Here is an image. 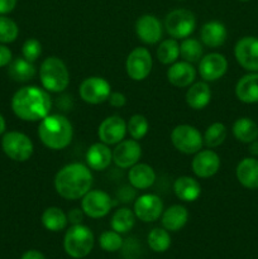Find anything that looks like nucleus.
<instances>
[{"label":"nucleus","instance_id":"f257e3e1","mask_svg":"<svg viewBox=\"0 0 258 259\" xmlns=\"http://www.w3.org/2000/svg\"><path fill=\"white\" fill-rule=\"evenodd\" d=\"M52 100L47 90L37 86H24L12 98V110L24 121H38L50 114Z\"/></svg>","mask_w":258,"mask_h":259},{"label":"nucleus","instance_id":"f03ea898","mask_svg":"<svg viewBox=\"0 0 258 259\" xmlns=\"http://www.w3.org/2000/svg\"><path fill=\"white\" fill-rule=\"evenodd\" d=\"M93 186V174L88 166L78 162L66 164L56 174L55 189L66 200L82 199Z\"/></svg>","mask_w":258,"mask_h":259},{"label":"nucleus","instance_id":"7ed1b4c3","mask_svg":"<svg viewBox=\"0 0 258 259\" xmlns=\"http://www.w3.org/2000/svg\"><path fill=\"white\" fill-rule=\"evenodd\" d=\"M38 137L47 148L53 151L65 149L72 141V124L61 114H48L40 120L38 126Z\"/></svg>","mask_w":258,"mask_h":259},{"label":"nucleus","instance_id":"20e7f679","mask_svg":"<svg viewBox=\"0 0 258 259\" xmlns=\"http://www.w3.org/2000/svg\"><path fill=\"white\" fill-rule=\"evenodd\" d=\"M39 78L43 88L50 93H62L70 83L67 66L61 58L55 56L43 61L39 67Z\"/></svg>","mask_w":258,"mask_h":259},{"label":"nucleus","instance_id":"39448f33","mask_svg":"<svg viewBox=\"0 0 258 259\" xmlns=\"http://www.w3.org/2000/svg\"><path fill=\"white\" fill-rule=\"evenodd\" d=\"M95 243L93 232L82 224L68 228L63 238V249L71 258L81 259L91 253Z\"/></svg>","mask_w":258,"mask_h":259},{"label":"nucleus","instance_id":"423d86ee","mask_svg":"<svg viewBox=\"0 0 258 259\" xmlns=\"http://www.w3.org/2000/svg\"><path fill=\"white\" fill-rule=\"evenodd\" d=\"M164 28L175 39H185L196 28V17L187 9H175L164 18Z\"/></svg>","mask_w":258,"mask_h":259},{"label":"nucleus","instance_id":"0eeeda50","mask_svg":"<svg viewBox=\"0 0 258 259\" xmlns=\"http://www.w3.org/2000/svg\"><path fill=\"white\" fill-rule=\"evenodd\" d=\"M3 152L15 162H25L32 157L33 147L32 141L28 136L20 132H8L2 139Z\"/></svg>","mask_w":258,"mask_h":259},{"label":"nucleus","instance_id":"6e6552de","mask_svg":"<svg viewBox=\"0 0 258 259\" xmlns=\"http://www.w3.org/2000/svg\"><path fill=\"white\" fill-rule=\"evenodd\" d=\"M171 141L175 148L184 154H196L201 151L204 144L201 133L189 124L175 126L171 133Z\"/></svg>","mask_w":258,"mask_h":259},{"label":"nucleus","instance_id":"1a4fd4ad","mask_svg":"<svg viewBox=\"0 0 258 259\" xmlns=\"http://www.w3.org/2000/svg\"><path fill=\"white\" fill-rule=\"evenodd\" d=\"M152 56L144 47H137L126 57L125 70L129 77L134 81H142L148 77L152 71Z\"/></svg>","mask_w":258,"mask_h":259},{"label":"nucleus","instance_id":"9d476101","mask_svg":"<svg viewBox=\"0 0 258 259\" xmlns=\"http://www.w3.org/2000/svg\"><path fill=\"white\" fill-rule=\"evenodd\" d=\"M78 93H80V98L85 103L91 104V105H98V104L108 100L111 93V88L110 83L105 78L91 76V77L85 78L81 82Z\"/></svg>","mask_w":258,"mask_h":259},{"label":"nucleus","instance_id":"9b49d317","mask_svg":"<svg viewBox=\"0 0 258 259\" xmlns=\"http://www.w3.org/2000/svg\"><path fill=\"white\" fill-rule=\"evenodd\" d=\"M113 206L109 194L101 190H90L81 200V209L91 219L106 217Z\"/></svg>","mask_w":258,"mask_h":259},{"label":"nucleus","instance_id":"f8f14e48","mask_svg":"<svg viewBox=\"0 0 258 259\" xmlns=\"http://www.w3.org/2000/svg\"><path fill=\"white\" fill-rule=\"evenodd\" d=\"M234 56L237 62L249 72H258V38L247 35L235 43Z\"/></svg>","mask_w":258,"mask_h":259},{"label":"nucleus","instance_id":"ddd939ff","mask_svg":"<svg viewBox=\"0 0 258 259\" xmlns=\"http://www.w3.org/2000/svg\"><path fill=\"white\" fill-rule=\"evenodd\" d=\"M133 211L141 222L153 223L161 218L163 212V202L154 194L142 195L134 202Z\"/></svg>","mask_w":258,"mask_h":259},{"label":"nucleus","instance_id":"4468645a","mask_svg":"<svg viewBox=\"0 0 258 259\" xmlns=\"http://www.w3.org/2000/svg\"><path fill=\"white\" fill-rule=\"evenodd\" d=\"M126 134V123L121 116L111 115L104 119L98 129V136L108 146L118 144Z\"/></svg>","mask_w":258,"mask_h":259},{"label":"nucleus","instance_id":"2eb2a0df","mask_svg":"<svg viewBox=\"0 0 258 259\" xmlns=\"http://www.w3.org/2000/svg\"><path fill=\"white\" fill-rule=\"evenodd\" d=\"M142 156L141 144L136 139H126L116 144L113 151V161L120 168H131L138 163Z\"/></svg>","mask_w":258,"mask_h":259},{"label":"nucleus","instance_id":"dca6fc26","mask_svg":"<svg viewBox=\"0 0 258 259\" xmlns=\"http://www.w3.org/2000/svg\"><path fill=\"white\" fill-rule=\"evenodd\" d=\"M228 61L222 53L212 52L199 61V73L205 81H217L225 75Z\"/></svg>","mask_w":258,"mask_h":259},{"label":"nucleus","instance_id":"f3484780","mask_svg":"<svg viewBox=\"0 0 258 259\" xmlns=\"http://www.w3.org/2000/svg\"><path fill=\"white\" fill-rule=\"evenodd\" d=\"M192 171L200 179H209L218 174L220 168V157L211 149L199 151L192 159Z\"/></svg>","mask_w":258,"mask_h":259},{"label":"nucleus","instance_id":"a211bd4d","mask_svg":"<svg viewBox=\"0 0 258 259\" xmlns=\"http://www.w3.org/2000/svg\"><path fill=\"white\" fill-rule=\"evenodd\" d=\"M136 33L143 43L156 45L162 38V24L154 15L144 14L137 19Z\"/></svg>","mask_w":258,"mask_h":259},{"label":"nucleus","instance_id":"6ab92c4d","mask_svg":"<svg viewBox=\"0 0 258 259\" xmlns=\"http://www.w3.org/2000/svg\"><path fill=\"white\" fill-rule=\"evenodd\" d=\"M167 78L169 83L176 88H187L196 78V70L187 61H180V62L172 63V66L167 71Z\"/></svg>","mask_w":258,"mask_h":259},{"label":"nucleus","instance_id":"aec40b11","mask_svg":"<svg viewBox=\"0 0 258 259\" xmlns=\"http://www.w3.org/2000/svg\"><path fill=\"white\" fill-rule=\"evenodd\" d=\"M235 176L243 187L249 190L258 189V159L254 157L243 158L238 163Z\"/></svg>","mask_w":258,"mask_h":259},{"label":"nucleus","instance_id":"412c9836","mask_svg":"<svg viewBox=\"0 0 258 259\" xmlns=\"http://www.w3.org/2000/svg\"><path fill=\"white\" fill-rule=\"evenodd\" d=\"M113 161V152L110 151L108 144L94 143L86 152V162L89 164V168L95 169V171H104L110 166Z\"/></svg>","mask_w":258,"mask_h":259},{"label":"nucleus","instance_id":"4be33fe9","mask_svg":"<svg viewBox=\"0 0 258 259\" xmlns=\"http://www.w3.org/2000/svg\"><path fill=\"white\" fill-rule=\"evenodd\" d=\"M235 95L244 104L258 103V72L242 76L235 85Z\"/></svg>","mask_w":258,"mask_h":259},{"label":"nucleus","instance_id":"5701e85b","mask_svg":"<svg viewBox=\"0 0 258 259\" xmlns=\"http://www.w3.org/2000/svg\"><path fill=\"white\" fill-rule=\"evenodd\" d=\"M228 32L225 25L218 20H210L205 23L200 32V38L205 46L210 48H218L227 40Z\"/></svg>","mask_w":258,"mask_h":259},{"label":"nucleus","instance_id":"b1692460","mask_svg":"<svg viewBox=\"0 0 258 259\" xmlns=\"http://www.w3.org/2000/svg\"><path fill=\"white\" fill-rule=\"evenodd\" d=\"M128 179L132 187L137 190H146L156 181V172L149 164L137 163L129 169Z\"/></svg>","mask_w":258,"mask_h":259},{"label":"nucleus","instance_id":"393cba45","mask_svg":"<svg viewBox=\"0 0 258 259\" xmlns=\"http://www.w3.org/2000/svg\"><path fill=\"white\" fill-rule=\"evenodd\" d=\"M162 225L168 232H179L189 220V211L182 205H172L161 215Z\"/></svg>","mask_w":258,"mask_h":259},{"label":"nucleus","instance_id":"a878e982","mask_svg":"<svg viewBox=\"0 0 258 259\" xmlns=\"http://www.w3.org/2000/svg\"><path fill=\"white\" fill-rule=\"evenodd\" d=\"M174 191L180 200L185 202H192L201 195V186L194 177L181 176L175 181Z\"/></svg>","mask_w":258,"mask_h":259},{"label":"nucleus","instance_id":"bb28decb","mask_svg":"<svg viewBox=\"0 0 258 259\" xmlns=\"http://www.w3.org/2000/svg\"><path fill=\"white\" fill-rule=\"evenodd\" d=\"M210 99H211V90L204 81L195 82L194 85L190 86L186 93V104L194 110H201L207 106Z\"/></svg>","mask_w":258,"mask_h":259},{"label":"nucleus","instance_id":"cd10ccee","mask_svg":"<svg viewBox=\"0 0 258 259\" xmlns=\"http://www.w3.org/2000/svg\"><path fill=\"white\" fill-rule=\"evenodd\" d=\"M233 136L235 139L242 143H252L253 141L258 139V125L254 120L250 118L243 116V118L237 119L233 124Z\"/></svg>","mask_w":258,"mask_h":259},{"label":"nucleus","instance_id":"c85d7f7f","mask_svg":"<svg viewBox=\"0 0 258 259\" xmlns=\"http://www.w3.org/2000/svg\"><path fill=\"white\" fill-rule=\"evenodd\" d=\"M35 67L33 62L23 58H15L12 60V62L8 65V73H9L10 78L18 82H27V81L32 80L35 76Z\"/></svg>","mask_w":258,"mask_h":259},{"label":"nucleus","instance_id":"c756f323","mask_svg":"<svg viewBox=\"0 0 258 259\" xmlns=\"http://www.w3.org/2000/svg\"><path fill=\"white\" fill-rule=\"evenodd\" d=\"M40 220H42L43 227L50 232H61L67 227L68 223L67 214L62 209L56 206L47 207L43 211Z\"/></svg>","mask_w":258,"mask_h":259},{"label":"nucleus","instance_id":"7c9ffc66","mask_svg":"<svg viewBox=\"0 0 258 259\" xmlns=\"http://www.w3.org/2000/svg\"><path fill=\"white\" fill-rule=\"evenodd\" d=\"M136 214L132 211L128 207H121L118 209L113 214L110 220L111 229L115 230L119 234H124L133 229L134 224H136Z\"/></svg>","mask_w":258,"mask_h":259},{"label":"nucleus","instance_id":"2f4dec72","mask_svg":"<svg viewBox=\"0 0 258 259\" xmlns=\"http://www.w3.org/2000/svg\"><path fill=\"white\" fill-rule=\"evenodd\" d=\"M180 56V45L175 38L164 39L157 48V58L163 65H171L177 61Z\"/></svg>","mask_w":258,"mask_h":259},{"label":"nucleus","instance_id":"473e14b6","mask_svg":"<svg viewBox=\"0 0 258 259\" xmlns=\"http://www.w3.org/2000/svg\"><path fill=\"white\" fill-rule=\"evenodd\" d=\"M147 242H148L149 248L156 253H163L171 245V237H169L168 230L163 228H154L149 232L148 237H147Z\"/></svg>","mask_w":258,"mask_h":259},{"label":"nucleus","instance_id":"72a5a7b5","mask_svg":"<svg viewBox=\"0 0 258 259\" xmlns=\"http://www.w3.org/2000/svg\"><path fill=\"white\" fill-rule=\"evenodd\" d=\"M202 46L195 38H185L180 45V55L190 63L199 62L202 58Z\"/></svg>","mask_w":258,"mask_h":259},{"label":"nucleus","instance_id":"f704fd0d","mask_svg":"<svg viewBox=\"0 0 258 259\" xmlns=\"http://www.w3.org/2000/svg\"><path fill=\"white\" fill-rule=\"evenodd\" d=\"M227 126L223 123H212L211 125L207 126L206 132L204 134V143L209 148H217V147L222 146L224 143L225 138H227Z\"/></svg>","mask_w":258,"mask_h":259},{"label":"nucleus","instance_id":"c9c22d12","mask_svg":"<svg viewBox=\"0 0 258 259\" xmlns=\"http://www.w3.org/2000/svg\"><path fill=\"white\" fill-rule=\"evenodd\" d=\"M148 120L142 114H134L131 116L129 121L126 123V132L131 134V137L136 141H141L144 138L148 132Z\"/></svg>","mask_w":258,"mask_h":259},{"label":"nucleus","instance_id":"e433bc0d","mask_svg":"<svg viewBox=\"0 0 258 259\" xmlns=\"http://www.w3.org/2000/svg\"><path fill=\"white\" fill-rule=\"evenodd\" d=\"M18 34H19V28L17 23L7 15H0V43L7 45L14 42L18 38Z\"/></svg>","mask_w":258,"mask_h":259},{"label":"nucleus","instance_id":"4c0bfd02","mask_svg":"<svg viewBox=\"0 0 258 259\" xmlns=\"http://www.w3.org/2000/svg\"><path fill=\"white\" fill-rule=\"evenodd\" d=\"M99 244H100L101 249L105 252H118L119 249L123 248V238L115 230H106V232L101 233L100 238H99Z\"/></svg>","mask_w":258,"mask_h":259},{"label":"nucleus","instance_id":"58836bf2","mask_svg":"<svg viewBox=\"0 0 258 259\" xmlns=\"http://www.w3.org/2000/svg\"><path fill=\"white\" fill-rule=\"evenodd\" d=\"M22 53L25 60L29 61V62H35L42 55V45L35 38H29L23 43Z\"/></svg>","mask_w":258,"mask_h":259},{"label":"nucleus","instance_id":"ea45409f","mask_svg":"<svg viewBox=\"0 0 258 259\" xmlns=\"http://www.w3.org/2000/svg\"><path fill=\"white\" fill-rule=\"evenodd\" d=\"M108 101L111 106H114V108H121V106L125 105L126 98L124 94L115 91V93H110Z\"/></svg>","mask_w":258,"mask_h":259},{"label":"nucleus","instance_id":"a19ab883","mask_svg":"<svg viewBox=\"0 0 258 259\" xmlns=\"http://www.w3.org/2000/svg\"><path fill=\"white\" fill-rule=\"evenodd\" d=\"M13 60L12 51L7 47L5 45L0 43V67H5L9 65Z\"/></svg>","mask_w":258,"mask_h":259},{"label":"nucleus","instance_id":"79ce46f5","mask_svg":"<svg viewBox=\"0 0 258 259\" xmlns=\"http://www.w3.org/2000/svg\"><path fill=\"white\" fill-rule=\"evenodd\" d=\"M83 215H85V212L82 211V209H72L67 214L68 223H71V224H72V225L82 224Z\"/></svg>","mask_w":258,"mask_h":259},{"label":"nucleus","instance_id":"37998d69","mask_svg":"<svg viewBox=\"0 0 258 259\" xmlns=\"http://www.w3.org/2000/svg\"><path fill=\"white\" fill-rule=\"evenodd\" d=\"M17 7V0H0V15L12 13Z\"/></svg>","mask_w":258,"mask_h":259},{"label":"nucleus","instance_id":"c03bdc74","mask_svg":"<svg viewBox=\"0 0 258 259\" xmlns=\"http://www.w3.org/2000/svg\"><path fill=\"white\" fill-rule=\"evenodd\" d=\"M20 259H46V257L43 255V253L39 252V250L32 249V250H27Z\"/></svg>","mask_w":258,"mask_h":259},{"label":"nucleus","instance_id":"a18cd8bd","mask_svg":"<svg viewBox=\"0 0 258 259\" xmlns=\"http://www.w3.org/2000/svg\"><path fill=\"white\" fill-rule=\"evenodd\" d=\"M249 153L254 157L258 156V139L249 143Z\"/></svg>","mask_w":258,"mask_h":259},{"label":"nucleus","instance_id":"49530a36","mask_svg":"<svg viewBox=\"0 0 258 259\" xmlns=\"http://www.w3.org/2000/svg\"><path fill=\"white\" fill-rule=\"evenodd\" d=\"M5 129H7V123H5L4 116L0 114V136L5 133Z\"/></svg>","mask_w":258,"mask_h":259},{"label":"nucleus","instance_id":"de8ad7c7","mask_svg":"<svg viewBox=\"0 0 258 259\" xmlns=\"http://www.w3.org/2000/svg\"><path fill=\"white\" fill-rule=\"evenodd\" d=\"M239 2H249V0H239Z\"/></svg>","mask_w":258,"mask_h":259}]
</instances>
